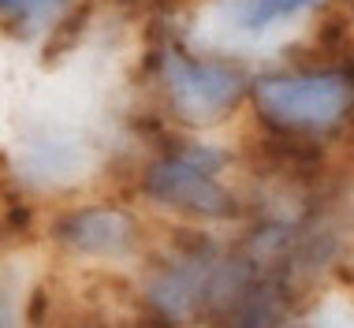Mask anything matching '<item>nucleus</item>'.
Instances as JSON below:
<instances>
[{
	"label": "nucleus",
	"mask_w": 354,
	"mask_h": 328,
	"mask_svg": "<svg viewBox=\"0 0 354 328\" xmlns=\"http://www.w3.org/2000/svg\"><path fill=\"white\" fill-rule=\"evenodd\" d=\"M321 4L324 0H227L224 19L227 30L235 34H269L280 23H291Z\"/></svg>",
	"instance_id": "obj_5"
},
{
	"label": "nucleus",
	"mask_w": 354,
	"mask_h": 328,
	"mask_svg": "<svg viewBox=\"0 0 354 328\" xmlns=\"http://www.w3.org/2000/svg\"><path fill=\"white\" fill-rule=\"evenodd\" d=\"M220 164L216 153H190V157H171L149 172L146 190L149 198H157L160 206L187 209V213L209 217V220H227L235 217V198L227 194L220 183L209 176V168Z\"/></svg>",
	"instance_id": "obj_3"
},
{
	"label": "nucleus",
	"mask_w": 354,
	"mask_h": 328,
	"mask_svg": "<svg viewBox=\"0 0 354 328\" xmlns=\"http://www.w3.org/2000/svg\"><path fill=\"white\" fill-rule=\"evenodd\" d=\"M60 8L64 0H0V12L12 15L19 26H49Z\"/></svg>",
	"instance_id": "obj_6"
},
{
	"label": "nucleus",
	"mask_w": 354,
	"mask_h": 328,
	"mask_svg": "<svg viewBox=\"0 0 354 328\" xmlns=\"http://www.w3.org/2000/svg\"><path fill=\"white\" fill-rule=\"evenodd\" d=\"M0 328H15V306L4 284H0Z\"/></svg>",
	"instance_id": "obj_7"
},
{
	"label": "nucleus",
	"mask_w": 354,
	"mask_h": 328,
	"mask_svg": "<svg viewBox=\"0 0 354 328\" xmlns=\"http://www.w3.org/2000/svg\"><path fill=\"white\" fill-rule=\"evenodd\" d=\"M160 71H165L168 101L179 120L187 123H216L239 104L246 82L243 75L213 60H194V56L165 49L160 56Z\"/></svg>",
	"instance_id": "obj_2"
},
{
	"label": "nucleus",
	"mask_w": 354,
	"mask_h": 328,
	"mask_svg": "<svg viewBox=\"0 0 354 328\" xmlns=\"http://www.w3.org/2000/svg\"><path fill=\"white\" fill-rule=\"evenodd\" d=\"M261 116L280 131H321L339 123L354 104V82L343 71L272 75L254 86Z\"/></svg>",
	"instance_id": "obj_1"
},
{
	"label": "nucleus",
	"mask_w": 354,
	"mask_h": 328,
	"mask_svg": "<svg viewBox=\"0 0 354 328\" xmlns=\"http://www.w3.org/2000/svg\"><path fill=\"white\" fill-rule=\"evenodd\" d=\"M60 243H68L79 254L90 257H127L138 243L135 220L120 209H86V213L68 217L56 228Z\"/></svg>",
	"instance_id": "obj_4"
}]
</instances>
